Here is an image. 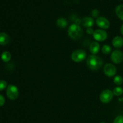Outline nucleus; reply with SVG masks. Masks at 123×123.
<instances>
[{
  "label": "nucleus",
  "instance_id": "obj_1",
  "mask_svg": "<svg viewBox=\"0 0 123 123\" xmlns=\"http://www.w3.org/2000/svg\"><path fill=\"white\" fill-rule=\"evenodd\" d=\"M103 60L96 55H91L86 59V64L91 70H99L103 66Z\"/></svg>",
  "mask_w": 123,
  "mask_h": 123
},
{
  "label": "nucleus",
  "instance_id": "obj_2",
  "mask_svg": "<svg viewBox=\"0 0 123 123\" xmlns=\"http://www.w3.org/2000/svg\"><path fill=\"white\" fill-rule=\"evenodd\" d=\"M69 37L73 40H79L83 34V31L79 25L72 24L68 29Z\"/></svg>",
  "mask_w": 123,
  "mask_h": 123
},
{
  "label": "nucleus",
  "instance_id": "obj_3",
  "mask_svg": "<svg viewBox=\"0 0 123 123\" xmlns=\"http://www.w3.org/2000/svg\"><path fill=\"white\" fill-rule=\"evenodd\" d=\"M86 57V52L82 49H78L72 52L71 58L74 62H80L84 61Z\"/></svg>",
  "mask_w": 123,
  "mask_h": 123
},
{
  "label": "nucleus",
  "instance_id": "obj_4",
  "mask_svg": "<svg viewBox=\"0 0 123 123\" xmlns=\"http://www.w3.org/2000/svg\"><path fill=\"white\" fill-rule=\"evenodd\" d=\"M6 94L8 98L12 100L17 99L19 97V92L18 87L14 85H9L7 86L6 90Z\"/></svg>",
  "mask_w": 123,
  "mask_h": 123
},
{
  "label": "nucleus",
  "instance_id": "obj_5",
  "mask_svg": "<svg viewBox=\"0 0 123 123\" xmlns=\"http://www.w3.org/2000/svg\"><path fill=\"white\" fill-rule=\"evenodd\" d=\"M114 97L113 91L110 90H105L100 95V100L103 103H108L112 100Z\"/></svg>",
  "mask_w": 123,
  "mask_h": 123
},
{
  "label": "nucleus",
  "instance_id": "obj_6",
  "mask_svg": "<svg viewBox=\"0 0 123 123\" xmlns=\"http://www.w3.org/2000/svg\"><path fill=\"white\" fill-rule=\"evenodd\" d=\"M111 58L114 63L117 64L121 63L123 61V52L118 49L115 50L112 52Z\"/></svg>",
  "mask_w": 123,
  "mask_h": 123
},
{
  "label": "nucleus",
  "instance_id": "obj_7",
  "mask_svg": "<svg viewBox=\"0 0 123 123\" xmlns=\"http://www.w3.org/2000/svg\"><path fill=\"white\" fill-rule=\"evenodd\" d=\"M92 36L98 42H103L108 38V34L106 31L101 29L95 30Z\"/></svg>",
  "mask_w": 123,
  "mask_h": 123
},
{
  "label": "nucleus",
  "instance_id": "obj_8",
  "mask_svg": "<svg viewBox=\"0 0 123 123\" xmlns=\"http://www.w3.org/2000/svg\"><path fill=\"white\" fill-rule=\"evenodd\" d=\"M103 72L105 75L108 77H112L115 75L117 73V68L114 64L108 63L105 66Z\"/></svg>",
  "mask_w": 123,
  "mask_h": 123
},
{
  "label": "nucleus",
  "instance_id": "obj_9",
  "mask_svg": "<svg viewBox=\"0 0 123 123\" xmlns=\"http://www.w3.org/2000/svg\"><path fill=\"white\" fill-rule=\"evenodd\" d=\"M96 24L100 28L108 29L110 26V22L106 18L100 16L96 19Z\"/></svg>",
  "mask_w": 123,
  "mask_h": 123
},
{
  "label": "nucleus",
  "instance_id": "obj_10",
  "mask_svg": "<svg viewBox=\"0 0 123 123\" xmlns=\"http://www.w3.org/2000/svg\"><path fill=\"white\" fill-rule=\"evenodd\" d=\"M100 49L99 43L97 42H94L90 44V51L92 55H96L98 54Z\"/></svg>",
  "mask_w": 123,
  "mask_h": 123
},
{
  "label": "nucleus",
  "instance_id": "obj_11",
  "mask_svg": "<svg viewBox=\"0 0 123 123\" xmlns=\"http://www.w3.org/2000/svg\"><path fill=\"white\" fill-rule=\"evenodd\" d=\"M112 45L117 49L122 48L123 46V38L120 36H116L112 40Z\"/></svg>",
  "mask_w": 123,
  "mask_h": 123
},
{
  "label": "nucleus",
  "instance_id": "obj_12",
  "mask_svg": "<svg viewBox=\"0 0 123 123\" xmlns=\"http://www.w3.org/2000/svg\"><path fill=\"white\" fill-rule=\"evenodd\" d=\"M81 24L84 27L91 28L94 24V19L91 17H85L82 20Z\"/></svg>",
  "mask_w": 123,
  "mask_h": 123
},
{
  "label": "nucleus",
  "instance_id": "obj_13",
  "mask_svg": "<svg viewBox=\"0 0 123 123\" xmlns=\"http://www.w3.org/2000/svg\"><path fill=\"white\" fill-rule=\"evenodd\" d=\"M10 41L9 36L5 32H1L0 34V44L2 46H6L9 43Z\"/></svg>",
  "mask_w": 123,
  "mask_h": 123
},
{
  "label": "nucleus",
  "instance_id": "obj_14",
  "mask_svg": "<svg viewBox=\"0 0 123 123\" xmlns=\"http://www.w3.org/2000/svg\"><path fill=\"white\" fill-rule=\"evenodd\" d=\"M115 13L121 20H123V4L119 5L116 7Z\"/></svg>",
  "mask_w": 123,
  "mask_h": 123
},
{
  "label": "nucleus",
  "instance_id": "obj_15",
  "mask_svg": "<svg viewBox=\"0 0 123 123\" xmlns=\"http://www.w3.org/2000/svg\"><path fill=\"white\" fill-rule=\"evenodd\" d=\"M56 25L58 27L61 28H66L67 26V21L64 18H59L56 20Z\"/></svg>",
  "mask_w": 123,
  "mask_h": 123
},
{
  "label": "nucleus",
  "instance_id": "obj_16",
  "mask_svg": "<svg viewBox=\"0 0 123 123\" xmlns=\"http://www.w3.org/2000/svg\"><path fill=\"white\" fill-rule=\"evenodd\" d=\"M1 57H2V61L4 62H7L11 60V57L12 55L8 51H5L1 55Z\"/></svg>",
  "mask_w": 123,
  "mask_h": 123
},
{
  "label": "nucleus",
  "instance_id": "obj_17",
  "mask_svg": "<svg viewBox=\"0 0 123 123\" xmlns=\"http://www.w3.org/2000/svg\"><path fill=\"white\" fill-rule=\"evenodd\" d=\"M114 95L116 96H120L123 94V88L121 86H117L113 90Z\"/></svg>",
  "mask_w": 123,
  "mask_h": 123
},
{
  "label": "nucleus",
  "instance_id": "obj_18",
  "mask_svg": "<svg viewBox=\"0 0 123 123\" xmlns=\"http://www.w3.org/2000/svg\"><path fill=\"white\" fill-rule=\"evenodd\" d=\"M111 50H112L111 47L109 45H108V44H105V45L103 46V47L102 48V53L104 54H106V55L110 54Z\"/></svg>",
  "mask_w": 123,
  "mask_h": 123
},
{
  "label": "nucleus",
  "instance_id": "obj_19",
  "mask_svg": "<svg viewBox=\"0 0 123 123\" xmlns=\"http://www.w3.org/2000/svg\"><path fill=\"white\" fill-rule=\"evenodd\" d=\"M114 82L117 85H121L123 83V78L121 76H116L114 78Z\"/></svg>",
  "mask_w": 123,
  "mask_h": 123
},
{
  "label": "nucleus",
  "instance_id": "obj_20",
  "mask_svg": "<svg viewBox=\"0 0 123 123\" xmlns=\"http://www.w3.org/2000/svg\"><path fill=\"white\" fill-rule=\"evenodd\" d=\"M7 86V83L6 80H1V82H0V90L1 91L3 90H4Z\"/></svg>",
  "mask_w": 123,
  "mask_h": 123
},
{
  "label": "nucleus",
  "instance_id": "obj_21",
  "mask_svg": "<svg viewBox=\"0 0 123 123\" xmlns=\"http://www.w3.org/2000/svg\"><path fill=\"white\" fill-rule=\"evenodd\" d=\"M114 123H123V115H119L117 117L115 118L114 121Z\"/></svg>",
  "mask_w": 123,
  "mask_h": 123
},
{
  "label": "nucleus",
  "instance_id": "obj_22",
  "mask_svg": "<svg viewBox=\"0 0 123 123\" xmlns=\"http://www.w3.org/2000/svg\"><path fill=\"white\" fill-rule=\"evenodd\" d=\"M99 11L97 9H94L92 11V12H91V14H92V16L94 17V18L98 17V16L99 15Z\"/></svg>",
  "mask_w": 123,
  "mask_h": 123
},
{
  "label": "nucleus",
  "instance_id": "obj_23",
  "mask_svg": "<svg viewBox=\"0 0 123 123\" xmlns=\"http://www.w3.org/2000/svg\"><path fill=\"white\" fill-rule=\"evenodd\" d=\"M5 98L2 95H0V103H1V106H2L5 103Z\"/></svg>",
  "mask_w": 123,
  "mask_h": 123
},
{
  "label": "nucleus",
  "instance_id": "obj_24",
  "mask_svg": "<svg viewBox=\"0 0 123 123\" xmlns=\"http://www.w3.org/2000/svg\"><path fill=\"white\" fill-rule=\"evenodd\" d=\"M86 32H87V33L90 35L93 34L94 32V31L93 30V29L91 28H88L86 29Z\"/></svg>",
  "mask_w": 123,
  "mask_h": 123
},
{
  "label": "nucleus",
  "instance_id": "obj_25",
  "mask_svg": "<svg viewBox=\"0 0 123 123\" xmlns=\"http://www.w3.org/2000/svg\"><path fill=\"white\" fill-rule=\"evenodd\" d=\"M120 31H121V33L122 34V35H123V24L121 25V28H120Z\"/></svg>",
  "mask_w": 123,
  "mask_h": 123
},
{
  "label": "nucleus",
  "instance_id": "obj_26",
  "mask_svg": "<svg viewBox=\"0 0 123 123\" xmlns=\"http://www.w3.org/2000/svg\"></svg>",
  "mask_w": 123,
  "mask_h": 123
}]
</instances>
